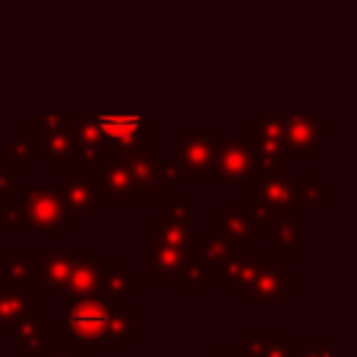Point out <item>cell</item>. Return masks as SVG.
I'll return each mask as SVG.
<instances>
[{
	"instance_id": "cell-30",
	"label": "cell",
	"mask_w": 357,
	"mask_h": 357,
	"mask_svg": "<svg viewBox=\"0 0 357 357\" xmlns=\"http://www.w3.org/2000/svg\"><path fill=\"white\" fill-rule=\"evenodd\" d=\"M301 206H328V184L316 172H308L306 181H301Z\"/></svg>"
},
{
	"instance_id": "cell-34",
	"label": "cell",
	"mask_w": 357,
	"mask_h": 357,
	"mask_svg": "<svg viewBox=\"0 0 357 357\" xmlns=\"http://www.w3.org/2000/svg\"><path fill=\"white\" fill-rule=\"evenodd\" d=\"M206 357H243L240 350H208Z\"/></svg>"
},
{
	"instance_id": "cell-28",
	"label": "cell",
	"mask_w": 357,
	"mask_h": 357,
	"mask_svg": "<svg viewBox=\"0 0 357 357\" xmlns=\"http://www.w3.org/2000/svg\"><path fill=\"white\" fill-rule=\"evenodd\" d=\"M3 279L10 287L30 289L37 279V264L27 250H8L3 259Z\"/></svg>"
},
{
	"instance_id": "cell-35",
	"label": "cell",
	"mask_w": 357,
	"mask_h": 357,
	"mask_svg": "<svg viewBox=\"0 0 357 357\" xmlns=\"http://www.w3.org/2000/svg\"><path fill=\"white\" fill-rule=\"evenodd\" d=\"M294 357H313V355L306 350V347H303V350H298V347H296V352H294Z\"/></svg>"
},
{
	"instance_id": "cell-6",
	"label": "cell",
	"mask_w": 357,
	"mask_h": 357,
	"mask_svg": "<svg viewBox=\"0 0 357 357\" xmlns=\"http://www.w3.org/2000/svg\"><path fill=\"white\" fill-rule=\"evenodd\" d=\"M194 201V194H172V204H164L162 213L149 220L152 248H184L196 243Z\"/></svg>"
},
{
	"instance_id": "cell-31",
	"label": "cell",
	"mask_w": 357,
	"mask_h": 357,
	"mask_svg": "<svg viewBox=\"0 0 357 357\" xmlns=\"http://www.w3.org/2000/svg\"><path fill=\"white\" fill-rule=\"evenodd\" d=\"M20 178H17L15 169H8L6 159H0V204H8L20 194Z\"/></svg>"
},
{
	"instance_id": "cell-20",
	"label": "cell",
	"mask_w": 357,
	"mask_h": 357,
	"mask_svg": "<svg viewBox=\"0 0 357 357\" xmlns=\"http://www.w3.org/2000/svg\"><path fill=\"white\" fill-rule=\"evenodd\" d=\"M218 228L223 235H228L230 240L243 245H252L262 238L264 228L255 220L252 208L248 206H218Z\"/></svg>"
},
{
	"instance_id": "cell-17",
	"label": "cell",
	"mask_w": 357,
	"mask_h": 357,
	"mask_svg": "<svg viewBox=\"0 0 357 357\" xmlns=\"http://www.w3.org/2000/svg\"><path fill=\"white\" fill-rule=\"evenodd\" d=\"M61 194L69 204L71 213L81 218H93L100 208L98 191H96L91 164H74L69 172L61 174Z\"/></svg>"
},
{
	"instance_id": "cell-24",
	"label": "cell",
	"mask_w": 357,
	"mask_h": 357,
	"mask_svg": "<svg viewBox=\"0 0 357 357\" xmlns=\"http://www.w3.org/2000/svg\"><path fill=\"white\" fill-rule=\"evenodd\" d=\"M108 152L93 118H74V157L71 164H96Z\"/></svg>"
},
{
	"instance_id": "cell-19",
	"label": "cell",
	"mask_w": 357,
	"mask_h": 357,
	"mask_svg": "<svg viewBox=\"0 0 357 357\" xmlns=\"http://www.w3.org/2000/svg\"><path fill=\"white\" fill-rule=\"evenodd\" d=\"M139 335V308L130 301L118 303L110 311V321L105 328L103 345L108 352H125L130 350L132 340Z\"/></svg>"
},
{
	"instance_id": "cell-12",
	"label": "cell",
	"mask_w": 357,
	"mask_h": 357,
	"mask_svg": "<svg viewBox=\"0 0 357 357\" xmlns=\"http://www.w3.org/2000/svg\"><path fill=\"white\" fill-rule=\"evenodd\" d=\"M284 123V152L287 162H316L321 139L328 137V118L287 115Z\"/></svg>"
},
{
	"instance_id": "cell-32",
	"label": "cell",
	"mask_w": 357,
	"mask_h": 357,
	"mask_svg": "<svg viewBox=\"0 0 357 357\" xmlns=\"http://www.w3.org/2000/svg\"><path fill=\"white\" fill-rule=\"evenodd\" d=\"M306 350L313 357H331V342L326 337H308L306 340Z\"/></svg>"
},
{
	"instance_id": "cell-2",
	"label": "cell",
	"mask_w": 357,
	"mask_h": 357,
	"mask_svg": "<svg viewBox=\"0 0 357 357\" xmlns=\"http://www.w3.org/2000/svg\"><path fill=\"white\" fill-rule=\"evenodd\" d=\"M130 298H113L103 294H86V296H71L61 294V318H64V331H61V345L79 347L89 352L96 350L98 342L105 337V328L110 321V311L118 303Z\"/></svg>"
},
{
	"instance_id": "cell-11",
	"label": "cell",
	"mask_w": 357,
	"mask_h": 357,
	"mask_svg": "<svg viewBox=\"0 0 357 357\" xmlns=\"http://www.w3.org/2000/svg\"><path fill=\"white\" fill-rule=\"evenodd\" d=\"M211 174H215L220 184H250V178L257 174L252 142L245 137H228L220 144L215 142Z\"/></svg>"
},
{
	"instance_id": "cell-5",
	"label": "cell",
	"mask_w": 357,
	"mask_h": 357,
	"mask_svg": "<svg viewBox=\"0 0 357 357\" xmlns=\"http://www.w3.org/2000/svg\"><path fill=\"white\" fill-rule=\"evenodd\" d=\"M120 154L132 178L135 206H159L164 196L174 194V184H178V172L176 164L164 159L162 149L142 147Z\"/></svg>"
},
{
	"instance_id": "cell-27",
	"label": "cell",
	"mask_w": 357,
	"mask_h": 357,
	"mask_svg": "<svg viewBox=\"0 0 357 357\" xmlns=\"http://www.w3.org/2000/svg\"><path fill=\"white\" fill-rule=\"evenodd\" d=\"M272 248L284 255V262H291L296 252L306 250V218L294 215L272 228Z\"/></svg>"
},
{
	"instance_id": "cell-4",
	"label": "cell",
	"mask_w": 357,
	"mask_h": 357,
	"mask_svg": "<svg viewBox=\"0 0 357 357\" xmlns=\"http://www.w3.org/2000/svg\"><path fill=\"white\" fill-rule=\"evenodd\" d=\"M243 250V243H235L220 233L218 225L208 228L204 238L194 243L189 269L184 274V291L189 296H204L211 284H223V274Z\"/></svg>"
},
{
	"instance_id": "cell-29",
	"label": "cell",
	"mask_w": 357,
	"mask_h": 357,
	"mask_svg": "<svg viewBox=\"0 0 357 357\" xmlns=\"http://www.w3.org/2000/svg\"><path fill=\"white\" fill-rule=\"evenodd\" d=\"M32 149H35V128L32 125H22L15 132V137L8 142L6 147V162L15 164V172H30L32 162Z\"/></svg>"
},
{
	"instance_id": "cell-26",
	"label": "cell",
	"mask_w": 357,
	"mask_h": 357,
	"mask_svg": "<svg viewBox=\"0 0 357 357\" xmlns=\"http://www.w3.org/2000/svg\"><path fill=\"white\" fill-rule=\"evenodd\" d=\"M98 294L113 298H132L139 294V277L130 269L125 259H108Z\"/></svg>"
},
{
	"instance_id": "cell-36",
	"label": "cell",
	"mask_w": 357,
	"mask_h": 357,
	"mask_svg": "<svg viewBox=\"0 0 357 357\" xmlns=\"http://www.w3.org/2000/svg\"><path fill=\"white\" fill-rule=\"evenodd\" d=\"M6 284V279H3V262H0V287Z\"/></svg>"
},
{
	"instance_id": "cell-21",
	"label": "cell",
	"mask_w": 357,
	"mask_h": 357,
	"mask_svg": "<svg viewBox=\"0 0 357 357\" xmlns=\"http://www.w3.org/2000/svg\"><path fill=\"white\" fill-rule=\"evenodd\" d=\"M238 350L243 357H294L296 342L287 337L284 328H274L272 337H264V331L252 328L250 335L238 342Z\"/></svg>"
},
{
	"instance_id": "cell-33",
	"label": "cell",
	"mask_w": 357,
	"mask_h": 357,
	"mask_svg": "<svg viewBox=\"0 0 357 357\" xmlns=\"http://www.w3.org/2000/svg\"><path fill=\"white\" fill-rule=\"evenodd\" d=\"M45 357H84V350H79V347L61 345V347H52Z\"/></svg>"
},
{
	"instance_id": "cell-13",
	"label": "cell",
	"mask_w": 357,
	"mask_h": 357,
	"mask_svg": "<svg viewBox=\"0 0 357 357\" xmlns=\"http://www.w3.org/2000/svg\"><path fill=\"white\" fill-rule=\"evenodd\" d=\"M250 142L257 157V172H282L287 169L284 152V123L277 115H252L250 118Z\"/></svg>"
},
{
	"instance_id": "cell-8",
	"label": "cell",
	"mask_w": 357,
	"mask_h": 357,
	"mask_svg": "<svg viewBox=\"0 0 357 357\" xmlns=\"http://www.w3.org/2000/svg\"><path fill=\"white\" fill-rule=\"evenodd\" d=\"M27 125L35 128L32 162L52 164V172H61L59 164H71L74 157V118H30Z\"/></svg>"
},
{
	"instance_id": "cell-1",
	"label": "cell",
	"mask_w": 357,
	"mask_h": 357,
	"mask_svg": "<svg viewBox=\"0 0 357 357\" xmlns=\"http://www.w3.org/2000/svg\"><path fill=\"white\" fill-rule=\"evenodd\" d=\"M74 218L76 215L56 186L22 184L15 199L0 204V230H37L47 238L59 240L66 230L74 228Z\"/></svg>"
},
{
	"instance_id": "cell-22",
	"label": "cell",
	"mask_w": 357,
	"mask_h": 357,
	"mask_svg": "<svg viewBox=\"0 0 357 357\" xmlns=\"http://www.w3.org/2000/svg\"><path fill=\"white\" fill-rule=\"evenodd\" d=\"M264 264L262 250H257L255 245H243L238 257L230 262V267L223 274V284L228 287L230 296H240L248 294V287L252 284L255 274L259 272V267Z\"/></svg>"
},
{
	"instance_id": "cell-7",
	"label": "cell",
	"mask_w": 357,
	"mask_h": 357,
	"mask_svg": "<svg viewBox=\"0 0 357 357\" xmlns=\"http://www.w3.org/2000/svg\"><path fill=\"white\" fill-rule=\"evenodd\" d=\"M218 142V130L186 128L181 137L174 139V164H176L178 181L186 184H206L213 167V152Z\"/></svg>"
},
{
	"instance_id": "cell-3",
	"label": "cell",
	"mask_w": 357,
	"mask_h": 357,
	"mask_svg": "<svg viewBox=\"0 0 357 357\" xmlns=\"http://www.w3.org/2000/svg\"><path fill=\"white\" fill-rule=\"evenodd\" d=\"M298 206H301V181L289 169L257 172L250 178V208L264 230L294 218Z\"/></svg>"
},
{
	"instance_id": "cell-10",
	"label": "cell",
	"mask_w": 357,
	"mask_h": 357,
	"mask_svg": "<svg viewBox=\"0 0 357 357\" xmlns=\"http://www.w3.org/2000/svg\"><path fill=\"white\" fill-rule=\"evenodd\" d=\"M93 120L110 152L152 147V120L147 115H93Z\"/></svg>"
},
{
	"instance_id": "cell-9",
	"label": "cell",
	"mask_w": 357,
	"mask_h": 357,
	"mask_svg": "<svg viewBox=\"0 0 357 357\" xmlns=\"http://www.w3.org/2000/svg\"><path fill=\"white\" fill-rule=\"evenodd\" d=\"M91 174L100 206H135V186L120 152L108 149L100 162L91 164Z\"/></svg>"
},
{
	"instance_id": "cell-14",
	"label": "cell",
	"mask_w": 357,
	"mask_h": 357,
	"mask_svg": "<svg viewBox=\"0 0 357 357\" xmlns=\"http://www.w3.org/2000/svg\"><path fill=\"white\" fill-rule=\"evenodd\" d=\"M291 294H296V277L289 272L287 264L264 262L255 274L245 296L250 298L252 306H284Z\"/></svg>"
},
{
	"instance_id": "cell-18",
	"label": "cell",
	"mask_w": 357,
	"mask_h": 357,
	"mask_svg": "<svg viewBox=\"0 0 357 357\" xmlns=\"http://www.w3.org/2000/svg\"><path fill=\"white\" fill-rule=\"evenodd\" d=\"M194 245L184 248H144L139 250V257L149 262V279L152 284H181L189 269Z\"/></svg>"
},
{
	"instance_id": "cell-23",
	"label": "cell",
	"mask_w": 357,
	"mask_h": 357,
	"mask_svg": "<svg viewBox=\"0 0 357 357\" xmlns=\"http://www.w3.org/2000/svg\"><path fill=\"white\" fill-rule=\"evenodd\" d=\"M105 267H108V262H100L96 257V250H76V267L66 294H71V296L96 294L100 289V282H103Z\"/></svg>"
},
{
	"instance_id": "cell-15",
	"label": "cell",
	"mask_w": 357,
	"mask_h": 357,
	"mask_svg": "<svg viewBox=\"0 0 357 357\" xmlns=\"http://www.w3.org/2000/svg\"><path fill=\"white\" fill-rule=\"evenodd\" d=\"M6 337L27 357H45L52 350V318L30 311L6 328Z\"/></svg>"
},
{
	"instance_id": "cell-16",
	"label": "cell",
	"mask_w": 357,
	"mask_h": 357,
	"mask_svg": "<svg viewBox=\"0 0 357 357\" xmlns=\"http://www.w3.org/2000/svg\"><path fill=\"white\" fill-rule=\"evenodd\" d=\"M35 264V284L40 287V296L69 291L71 274L76 267V250H40Z\"/></svg>"
},
{
	"instance_id": "cell-25",
	"label": "cell",
	"mask_w": 357,
	"mask_h": 357,
	"mask_svg": "<svg viewBox=\"0 0 357 357\" xmlns=\"http://www.w3.org/2000/svg\"><path fill=\"white\" fill-rule=\"evenodd\" d=\"M40 294H32L30 289L3 284L0 287V328L6 331L13 321L22 318L25 313L40 311Z\"/></svg>"
}]
</instances>
